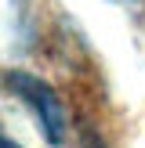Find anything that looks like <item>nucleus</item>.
<instances>
[{"label":"nucleus","instance_id":"1","mask_svg":"<svg viewBox=\"0 0 145 148\" xmlns=\"http://www.w3.org/2000/svg\"><path fill=\"white\" fill-rule=\"evenodd\" d=\"M7 87H14V90L33 105V112H36V119H40L47 141H55V145L62 141L65 137V108H62V101H58V94L51 90L47 83L26 76V72H7Z\"/></svg>","mask_w":145,"mask_h":148},{"label":"nucleus","instance_id":"2","mask_svg":"<svg viewBox=\"0 0 145 148\" xmlns=\"http://www.w3.org/2000/svg\"><path fill=\"white\" fill-rule=\"evenodd\" d=\"M0 148H18L14 141H7V137H0Z\"/></svg>","mask_w":145,"mask_h":148}]
</instances>
